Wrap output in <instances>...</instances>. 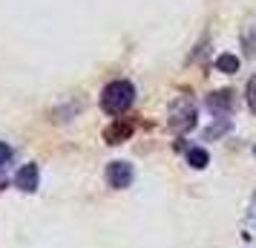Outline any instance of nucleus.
Here are the masks:
<instances>
[{
    "label": "nucleus",
    "mask_w": 256,
    "mask_h": 248,
    "mask_svg": "<svg viewBox=\"0 0 256 248\" xmlns=\"http://www.w3.org/2000/svg\"><path fill=\"white\" fill-rule=\"evenodd\" d=\"M136 101V87L124 78H118V81H110L104 87V93H101V110H104L106 116H124L130 107Z\"/></svg>",
    "instance_id": "nucleus-1"
},
{
    "label": "nucleus",
    "mask_w": 256,
    "mask_h": 248,
    "mask_svg": "<svg viewBox=\"0 0 256 248\" xmlns=\"http://www.w3.org/2000/svg\"><path fill=\"white\" fill-rule=\"evenodd\" d=\"M132 176H136V170L130 162H110L106 165V185L116 190H124L132 185Z\"/></svg>",
    "instance_id": "nucleus-4"
},
{
    "label": "nucleus",
    "mask_w": 256,
    "mask_h": 248,
    "mask_svg": "<svg viewBox=\"0 0 256 248\" xmlns=\"http://www.w3.org/2000/svg\"><path fill=\"white\" fill-rule=\"evenodd\" d=\"M3 188H6V179H0V190H3Z\"/></svg>",
    "instance_id": "nucleus-14"
},
{
    "label": "nucleus",
    "mask_w": 256,
    "mask_h": 248,
    "mask_svg": "<svg viewBox=\"0 0 256 248\" xmlns=\"http://www.w3.org/2000/svg\"><path fill=\"white\" fill-rule=\"evenodd\" d=\"M236 107H239V98L233 90H216V93L208 95V110L219 118H228Z\"/></svg>",
    "instance_id": "nucleus-3"
},
{
    "label": "nucleus",
    "mask_w": 256,
    "mask_h": 248,
    "mask_svg": "<svg viewBox=\"0 0 256 248\" xmlns=\"http://www.w3.org/2000/svg\"><path fill=\"white\" fill-rule=\"evenodd\" d=\"M38 182H40V173H38V165H32V162L24 165L14 173V185H18V190H24V193H35Z\"/></svg>",
    "instance_id": "nucleus-5"
},
{
    "label": "nucleus",
    "mask_w": 256,
    "mask_h": 248,
    "mask_svg": "<svg viewBox=\"0 0 256 248\" xmlns=\"http://www.w3.org/2000/svg\"><path fill=\"white\" fill-rule=\"evenodd\" d=\"M187 162H190V167L202 170V167L210 165V153L204 150V147H190V150H187Z\"/></svg>",
    "instance_id": "nucleus-10"
},
{
    "label": "nucleus",
    "mask_w": 256,
    "mask_h": 248,
    "mask_svg": "<svg viewBox=\"0 0 256 248\" xmlns=\"http://www.w3.org/2000/svg\"><path fill=\"white\" fill-rule=\"evenodd\" d=\"M239 67H242V61L236 58V55H230V52H224V55H219V58H216V70L224 72V75L239 72Z\"/></svg>",
    "instance_id": "nucleus-9"
},
{
    "label": "nucleus",
    "mask_w": 256,
    "mask_h": 248,
    "mask_svg": "<svg viewBox=\"0 0 256 248\" xmlns=\"http://www.w3.org/2000/svg\"><path fill=\"white\" fill-rule=\"evenodd\" d=\"M242 49L248 58H254L256 55V21L242 26Z\"/></svg>",
    "instance_id": "nucleus-8"
},
{
    "label": "nucleus",
    "mask_w": 256,
    "mask_h": 248,
    "mask_svg": "<svg viewBox=\"0 0 256 248\" xmlns=\"http://www.w3.org/2000/svg\"><path fill=\"white\" fill-rule=\"evenodd\" d=\"M230 127H233L230 118H216L210 127H204V133H202V136H204V142H216V139H222L224 133H230Z\"/></svg>",
    "instance_id": "nucleus-7"
},
{
    "label": "nucleus",
    "mask_w": 256,
    "mask_h": 248,
    "mask_svg": "<svg viewBox=\"0 0 256 248\" xmlns=\"http://www.w3.org/2000/svg\"><path fill=\"white\" fill-rule=\"evenodd\" d=\"M254 153H256V147H254Z\"/></svg>",
    "instance_id": "nucleus-15"
},
{
    "label": "nucleus",
    "mask_w": 256,
    "mask_h": 248,
    "mask_svg": "<svg viewBox=\"0 0 256 248\" xmlns=\"http://www.w3.org/2000/svg\"><path fill=\"white\" fill-rule=\"evenodd\" d=\"M244 98H248V107H250V113L256 116V75L248 81V87H244Z\"/></svg>",
    "instance_id": "nucleus-12"
},
{
    "label": "nucleus",
    "mask_w": 256,
    "mask_h": 248,
    "mask_svg": "<svg viewBox=\"0 0 256 248\" xmlns=\"http://www.w3.org/2000/svg\"><path fill=\"white\" fill-rule=\"evenodd\" d=\"M244 231H248V239H256V193L250 196V205H248V213H244Z\"/></svg>",
    "instance_id": "nucleus-11"
},
{
    "label": "nucleus",
    "mask_w": 256,
    "mask_h": 248,
    "mask_svg": "<svg viewBox=\"0 0 256 248\" xmlns=\"http://www.w3.org/2000/svg\"><path fill=\"white\" fill-rule=\"evenodd\" d=\"M130 136H132V124H130V121L116 118V121H112V124L104 130V142L106 144H121V142H127Z\"/></svg>",
    "instance_id": "nucleus-6"
},
{
    "label": "nucleus",
    "mask_w": 256,
    "mask_h": 248,
    "mask_svg": "<svg viewBox=\"0 0 256 248\" xmlns=\"http://www.w3.org/2000/svg\"><path fill=\"white\" fill-rule=\"evenodd\" d=\"M196 116H198V107L193 101V95H178L167 110V127L176 136H184L187 130L196 127Z\"/></svg>",
    "instance_id": "nucleus-2"
},
{
    "label": "nucleus",
    "mask_w": 256,
    "mask_h": 248,
    "mask_svg": "<svg viewBox=\"0 0 256 248\" xmlns=\"http://www.w3.org/2000/svg\"><path fill=\"white\" fill-rule=\"evenodd\" d=\"M9 159H12V147H9L6 142H0V167L9 165Z\"/></svg>",
    "instance_id": "nucleus-13"
}]
</instances>
